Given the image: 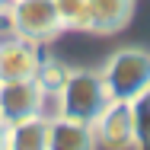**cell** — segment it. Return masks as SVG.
Segmentation results:
<instances>
[{
  "label": "cell",
  "instance_id": "obj_1",
  "mask_svg": "<svg viewBox=\"0 0 150 150\" xmlns=\"http://www.w3.org/2000/svg\"><path fill=\"white\" fill-rule=\"evenodd\" d=\"M109 102L112 99L105 93L99 70H70L64 86L58 90V115H67V118L90 125Z\"/></svg>",
  "mask_w": 150,
  "mask_h": 150
},
{
  "label": "cell",
  "instance_id": "obj_2",
  "mask_svg": "<svg viewBox=\"0 0 150 150\" xmlns=\"http://www.w3.org/2000/svg\"><path fill=\"white\" fill-rule=\"evenodd\" d=\"M109 99L131 102L137 93L150 86V51L144 48H121L105 61V67L99 70Z\"/></svg>",
  "mask_w": 150,
  "mask_h": 150
},
{
  "label": "cell",
  "instance_id": "obj_3",
  "mask_svg": "<svg viewBox=\"0 0 150 150\" xmlns=\"http://www.w3.org/2000/svg\"><path fill=\"white\" fill-rule=\"evenodd\" d=\"M6 16H10L13 32L26 42H35V45L51 42L54 35L64 32L58 10H54V0H10Z\"/></svg>",
  "mask_w": 150,
  "mask_h": 150
},
{
  "label": "cell",
  "instance_id": "obj_4",
  "mask_svg": "<svg viewBox=\"0 0 150 150\" xmlns=\"http://www.w3.org/2000/svg\"><path fill=\"white\" fill-rule=\"evenodd\" d=\"M90 137H93V147H105V150L137 147L131 102H118V99H112V102H109V105L90 121Z\"/></svg>",
  "mask_w": 150,
  "mask_h": 150
},
{
  "label": "cell",
  "instance_id": "obj_5",
  "mask_svg": "<svg viewBox=\"0 0 150 150\" xmlns=\"http://www.w3.org/2000/svg\"><path fill=\"white\" fill-rule=\"evenodd\" d=\"M45 105V90L38 86V80H0V118L6 125L19 118L38 115Z\"/></svg>",
  "mask_w": 150,
  "mask_h": 150
},
{
  "label": "cell",
  "instance_id": "obj_6",
  "mask_svg": "<svg viewBox=\"0 0 150 150\" xmlns=\"http://www.w3.org/2000/svg\"><path fill=\"white\" fill-rule=\"evenodd\" d=\"M42 64L38 45L19 35H10L0 42V80H32Z\"/></svg>",
  "mask_w": 150,
  "mask_h": 150
},
{
  "label": "cell",
  "instance_id": "obj_7",
  "mask_svg": "<svg viewBox=\"0 0 150 150\" xmlns=\"http://www.w3.org/2000/svg\"><path fill=\"white\" fill-rule=\"evenodd\" d=\"M131 13H134V0H90L86 32H93V35L121 32L131 23Z\"/></svg>",
  "mask_w": 150,
  "mask_h": 150
},
{
  "label": "cell",
  "instance_id": "obj_8",
  "mask_svg": "<svg viewBox=\"0 0 150 150\" xmlns=\"http://www.w3.org/2000/svg\"><path fill=\"white\" fill-rule=\"evenodd\" d=\"M6 147L10 150H48V118L38 112V115L6 125Z\"/></svg>",
  "mask_w": 150,
  "mask_h": 150
},
{
  "label": "cell",
  "instance_id": "obj_9",
  "mask_svg": "<svg viewBox=\"0 0 150 150\" xmlns=\"http://www.w3.org/2000/svg\"><path fill=\"white\" fill-rule=\"evenodd\" d=\"M86 147H93L90 125L67 118V115L48 118V150H86Z\"/></svg>",
  "mask_w": 150,
  "mask_h": 150
},
{
  "label": "cell",
  "instance_id": "obj_10",
  "mask_svg": "<svg viewBox=\"0 0 150 150\" xmlns=\"http://www.w3.org/2000/svg\"><path fill=\"white\" fill-rule=\"evenodd\" d=\"M61 29H77L86 32V13H90V0H54Z\"/></svg>",
  "mask_w": 150,
  "mask_h": 150
},
{
  "label": "cell",
  "instance_id": "obj_11",
  "mask_svg": "<svg viewBox=\"0 0 150 150\" xmlns=\"http://www.w3.org/2000/svg\"><path fill=\"white\" fill-rule=\"evenodd\" d=\"M131 115H134V137H137V147H150V86L131 99Z\"/></svg>",
  "mask_w": 150,
  "mask_h": 150
},
{
  "label": "cell",
  "instance_id": "obj_12",
  "mask_svg": "<svg viewBox=\"0 0 150 150\" xmlns=\"http://www.w3.org/2000/svg\"><path fill=\"white\" fill-rule=\"evenodd\" d=\"M67 74H70V67H64L61 61H42L38 70H35V80L45 90V96H58V90L67 80Z\"/></svg>",
  "mask_w": 150,
  "mask_h": 150
},
{
  "label": "cell",
  "instance_id": "obj_13",
  "mask_svg": "<svg viewBox=\"0 0 150 150\" xmlns=\"http://www.w3.org/2000/svg\"><path fill=\"white\" fill-rule=\"evenodd\" d=\"M0 147H6V121L0 118Z\"/></svg>",
  "mask_w": 150,
  "mask_h": 150
},
{
  "label": "cell",
  "instance_id": "obj_14",
  "mask_svg": "<svg viewBox=\"0 0 150 150\" xmlns=\"http://www.w3.org/2000/svg\"><path fill=\"white\" fill-rule=\"evenodd\" d=\"M6 6H10V0H0V13H6Z\"/></svg>",
  "mask_w": 150,
  "mask_h": 150
}]
</instances>
